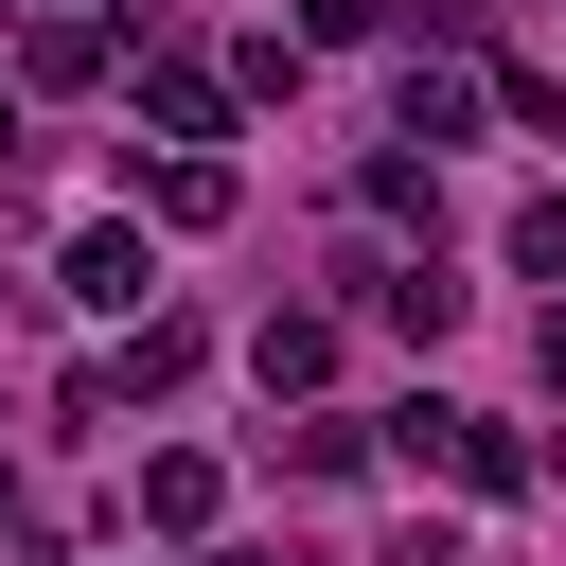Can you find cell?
I'll list each match as a JSON object with an SVG mask.
<instances>
[{
    "instance_id": "8992f818",
    "label": "cell",
    "mask_w": 566,
    "mask_h": 566,
    "mask_svg": "<svg viewBox=\"0 0 566 566\" xmlns=\"http://www.w3.org/2000/svg\"><path fill=\"white\" fill-rule=\"evenodd\" d=\"M106 71V18H35V88H88Z\"/></svg>"
},
{
    "instance_id": "5b68a950",
    "label": "cell",
    "mask_w": 566,
    "mask_h": 566,
    "mask_svg": "<svg viewBox=\"0 0 566 566\" xmlns=\"http://www.w3.org/2000/svg\"><path fill=\"white\" fill-rule=\"evenodd\" d=\"M460 124H478V88H460V71H407V106H389V142H424V159H442Z\"/></svg>"
},
{
    "instance_id": "9c48e42d",
    "label": "cell",
    "mask_w": 566,
    "mask_h": 566,
    "mask_svg": "<svg viewBox=\"0 0 566 566\" xmlns=\"http://www.w3.org/2000/svg\"><path fill=\"white\" fill-rule=\"evenodd\" d=\"M513 265H531V283H566V195H531V212H513Z\"/></svg>"
},
{
    "instance_id": "30bf717a",
    "label": "cell",
    "mask_w": 566,
    "mask_h": 566,
    "mask_svg": "<svg viewBox=\"0 0 566 566\" xmlns=\"http://www.w3.org/2000/svg\"><path fill=\"white\" fill-rule=\"evenodd\" d=\"M407 0H301V35H389Z\"/></svg>"
},
{
    "instance_id": "7a4b0ae2",
    "label": "cell",
    "mask_w": 566,
    "mask_h": 566,
    "mask_svg": "<svg viewBox=\"0 0 566 566\" xmlns=\"http://www.w3.org/2000/svg\"><path fill=\"white\" fill-rule=\"evenodd\" d=\"M142 106H159V142H212V124H230V88H212L195 53H142Z\"/></svg>"
},
{
    "instance_id": "52a82bcc",
    "label": "cell",
    "mask_w": 566,
    "mask_h": 566,
    "mask_svg": "<svg viewBox=\"0 0 566 566\" xmlns=\"http://www.w3.org/2000/svg\"><path fill=\"white\" fill-rule=\"evenodd\" d=\"M371 301H389L407 336H442V318H460V283H442V265H371Z\"/></svg>"
},
{
    "instance_id": "8fae6325",
    "label": "cell",
    "mask_w": 566,
    "mask_h": 566,
    "mask_svg": "<svg viewBox=\"0 0 566 566\" xmlns=\"http://www.w3.org/2000/svg\"><path fill=\"white\" fill-rule=\"evenodd\" d=\"M548 371H566V283H548Z\"/></svg>"
},
{
    "instance_id": "ba28073f",
    "label": "cell",
    "mask_w": 566,
    "mask_h": 566,
    "mask_svg": "<svg viewBox=\"0 0 566 566\" xmlns=\"http://www.w3.org/2000/svg\"><path fill=\"white\" fill-rule=\"evenodd\" d=\"M442 478H478V495H513V478H531V442H513V424H460V442H442Z\"/></svg>"
},
{
    "instance_id": "7c38bea8",
    "label": "cell",
    "mask_w": 566,
    "mask_h": 566,
    "mask_svg": "<svg viewBox=\"0 0 566 566\" xmlns=\"http://www.w3.org/2000/svg\"><path fill=\"white\" fill-rule=\"evenodd\" d=\"M0 159H18V88H0Z\"/></svg>"
},
{
    "instance_id": "3957f363",
    "label": "cell",
    "mask_w": 566,
    "mask_h": 566,
    "mask_svg": "<svg viewBox=\"0 0 566 566\" xmlns=\"http://www.w3.org/2000/svg\"><path fill=\"white\" fill-rule=\"evenodd\" d=\"M248 371H265V389H318V371H336V318H301V301H283V318L248 336Z\"/></svg>"
},
{
    "instance_id": "277c9868",
    "label": "cell",
    "mask_w": 566,
    "mask_h": 566,
    "mask_svg": "<svg viewBox=\"0 0 566 566\" xmlns=\"http://www.w3.org/2000/svg\"><path fill=\"white\" fill-rule=\"evenodd\" d=\"M212 495H230V478H212L195 442H177V460H142V531H212Z\"/></svg>"
},
{
    "instance_id": "6da1fadb",
    "label": "cell",
    "mask_w": 566,
    "mask_h": 566,
    "mask_svg": "<svg viewBox=\"0 0 566 566\" xmlns=\"http://www.w3.org/2000/svg\"><path fill=\"white\" fill-rule=\"evenodd\" d=\"M88 318H142V230H71V265H53Z\"/></svg>"
},
{
    "instance_id": "5bb4252c",
    "label": "cell",
    "mask_w": 566,
    "mask_h": 566,
    "mask_svg": "<svg viewBox=\"0 0 566 566\" xmlns=\"http://www.w3.org/2000/svg\"><path fill=\"white\" fill-rule=\"evenodd\" d=\"M248 566H265V548H248Z\"/></svg>"
},
{
    "instance_id": "4fadbf2b",
    "label": "cell",
    "mask_w": 566,
    "mask_h": 566,
    "mask_svg": "<svg viewBox=\"0 0 566 566\" xmlns=\"http://www.w3.org/2000/svg\"><path fill=\"white\" fill-rule=\"evenodd\" d=\"M0 18H35V0H0Z\"/></svg>"
}]
</instances>
